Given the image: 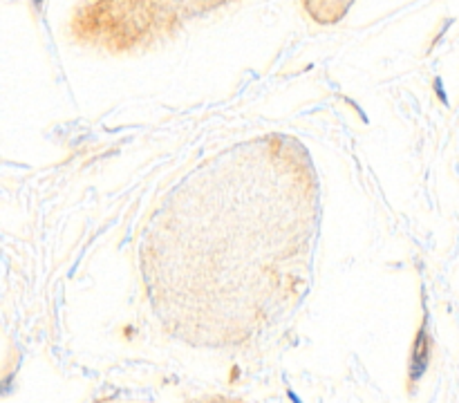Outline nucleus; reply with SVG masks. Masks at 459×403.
<instances>
[{"label":"nucleus","instance_id":"obj_1","mask_svg":"<svg viewBox=\"0 0 459 403\" xmlns=\"http://www.w3.org/2000/svg\"><path fill=\"white\" fill-rule=\"evenodd\" d=\"M430 354H432V341L426 332V325H423L417 332V339L412 343L410 350V365H408V392L415 390V385L421 381V376L426 374L428 363H430Z\"/></svg>","mask_w":459,"mask_h":403},{"label":"nucleus","instance_id":"obj_2","mask_svg":"<svg viewBox=\"0 0 459 403\" xmlns=\"http://www.w3.org/2000/svg\"><path fill=\"white\" fill-rule=\"evenodd\" d=\"M36 3H41V0H36Z\"/></svg>","mask_w":459,"mask_h":403}]
</instances>
